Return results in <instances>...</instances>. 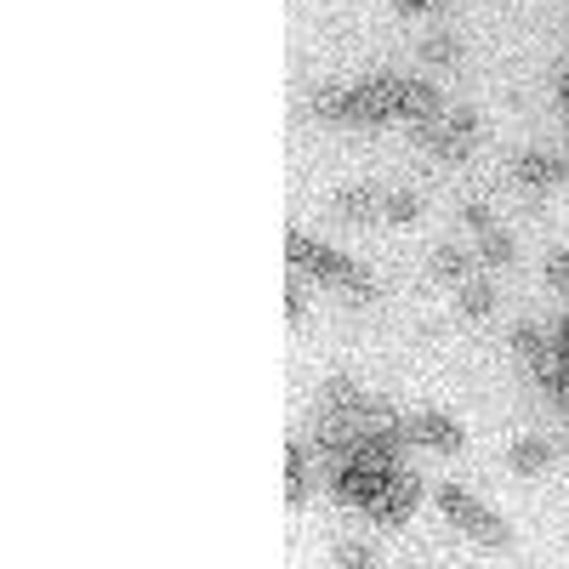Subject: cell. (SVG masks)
I'll return each instance as SVG.
<instances>
[{"label": "cell", "mask_w": 569, "mask_h": 569, "mask_svg": "<svg viewBox=\"0 0 569 569\" xmlns=\"http://www.w3.org/2000/svg\"><path fill=\"white\" fill-rule=\"evenodd\" d=\"M337 563H342V569H365V563H370V547H359V541H342V547H337Z\"/></svg>", "instance_id": "obj_20"}, {"label": "cell", "mask_w": 569, "mask_h": 569, "mask_svg": "<svg viewBox=\"0 0 569 569\" xmlns=\"http://www.w3.org/2000/svg\"><path fill=\"white\" fill-rule=\"evenodd\" d=\"M496 313V284L490 279H467L461 284V319H490Z\"/></svg>", "instance_id": "obj_12"}, {"label": "cell", "mask_w": 569, "mask_h": 569, "mask_svg": "<svg viewBox=\"0 0 569 569\" xmlns=\"http://www.w3.org/2000/svg\"><path fill=\"white\" fill-rule=\"evenodd\" d=\"M353 120H365V126L399 120V80L393 74H376V80L353 86Z\"/></svg>", "instance_id": "obj_5"}, {"label": "cell", "mask_w": 569, "mask_h": 569, "mask_svg": "<svg viewBox=\"0 0 569 569\" xmlns=\"http://www.w3.org/2000/svg\"><path fill=\"white\" fill-rule=\"evenodd\" d=\"M547 279H552V284H563V291H569V251H563V257H552Z\"/></svg>", "instance_id": "obj_22"}, {"label": "cell", "mask_w": 569, "mask_h": 569, "mask_svg": "<svg viewBox=\"0 0 569 569\" xmlns=\"http://www.w3.org/2000/svg\"><path fill=\"white\" fill-rule=\"evenodd\" d=\"M284 257H291V268H308V273H319V279H330V284H348L353 268H359V262H348V257H337V251L313 246L308 233H291V240H284Z\"/></svg>", "instance_id": "obj_4"}, {"label": "cell", "mask_w": 569, "mask_h": 569, "mask_svg": "<svg viewBox=\"0 0 569 569\" xmlns=\"http://www.w3.org/2000/svg\"><path fill=\"white\" fill-rule=\"evenodd\" d=\"M439 507H445V518H450V525H461L467 536H479L485 547H507V525H501L496 512H485V507L472 501L467 490L445 485V490H439Z\"/></svg>", "instance_id": "obj_2"}, {"label": "cell", "mask_w": 569, "mask_h": 569, "mask_svg": "<svg viewBox=\"0 0 569 569\" xmlns=\"http://www.w3.org/2000/svg\"><path fill=\"white\" fill-rule=\"evenodd\" d=\"M479 257H485L490 268H507V262H512V240H507L501 228H485V233H479Z\"/></svg>", "instance_id": "obj_18"}, {"label": "cell", "mask_w": 569, "mask_h": 569, "mask_svg": "<svg viewBox=\"0 0 569 569\" xmlns=\"http://www.w3.org/2000/svg\"><path fill=\"white\" fill-rule=\"evenodd\" d=\"M337 211L365 222V217H382V194H376L370 182H353V188H337Z\"/></svg>", "instance_id": "obj_10"}, {"label": "cell", "mask_w": 569, "mask_h": 569, "mask_svg": "<svg viewBox=\"0 0 569 569\" xmlns=\"http://www.w3.org/2000/svg\"><path fill=\"white\" fill-rule=\"evenodd\" d=\"M547 348H552V342H547V337H541V330H536V319H525V325H518V330H512V353H518V359H525V365H536V359H541Z\"/></svg>", "instance_id": "obj_16"}, {"label": "cell", "mask_w": 569, "mask_h": 569, "mask_svg": "<svg viewBox=\"0 0 569 569\" xmlns=\"http://www.w3.org/2000/svg\"><path fill=\"white\" fill-rule=\"evenodd\" d=\"M569 177V154H541V149H525L512 160V182L525 188H547V182H563Z\"/></svg>", "instance_id": "obj_7"}, {"label": "cell", "mask_w": 569, "mask_h": 569, "mask_svg": "<svg viewBox=\"0 0 569 569\" xmlns=\"http://www.w3.org/2000/svg\"><path fill=\"white\" fill-rule=\"evenodd\" d=\"M308 114H313V120H353V91H348V86H319V91H308Z\"/></svg>", "instance_id": "obj_9"}, {"label": "cell", "mask_w": 569, "mask_h": 569, "mask_svg": "<svg viewBox=\"0 0 569 569\" xmlns=\"http://www.w3.org/2000/svg\"><path fill=\"white\" fill-rule=\"evenodd\" d=\"M382 217L388 222H416L421 217V194H382Z\"/></svg>", "instance_id": "obj_19"}, {"label": "cell", "mask_w": 569, "mask_h": 569, "mask_svg": "<svg viewBox=\"0 0 569 569\" xmlns=\"http://www.w3.org/2000/svg\"><path fill=\"white\" fill-rule=\"evenodd\" d=\"M461 222H467V228H479V233H485V228H496L485 206H461Z\"/></svg>", "instance_id": "obj_21"}, {"label": "cell", "mask_w": 569, "mask_h": 569, "mask_svg": "<svg viewBox=\"0 0 569 569\" xmlns=\"http://www.w3.org/2000/svg\"><path fill=\"white\" fill-rule=\"evenodd\" d=\"M445 0H399V12H439Z\"/></svg>", "instance_id": "obj_23"}, {"label": "cell", "mask_w": 569, "mask_h": 569, "mask_svg": "<svg viewBox=\"0 0 569 569\" xmlns=\"http://www.w3.org/2000/svg\"><path fill=\"white\" fill-rule=\"evenodd\" d=\"M472 131H479V114H472V109H450V114L421 126V149L433 154V160H450L456 166V160L472 154Z\"/></svg>", "instance_id": "obj_1"}, {"label": "cell", "mask_w": 569, "mask_h": 569, "mask_svg": "<svg viewBox=\"0 0 569 569\" xmlns=\"http://www.w3.org/2000/svg\"><path fill=\"white\" fill-rule=\"evenodd\" d=\"M421 58L433 63V69H450V63L461 58V40H456V34H427V40H421Z\"/></svg>", "instance_id": "obj_17"}, {"label": "cell", "mask_w": 569, "mask_h": 569, "mask_svg": "<svg viewBox=\"0 0 569 569\" xmlns=\"http://www.w3.org/2000/svg\"><path fill=\"white\" fill-rule=\"evenodd\" d=\"M416 496H421V485H416V472L393 467L388 479L376 485V496L365 501V512L376 518V525H405V518H410V507H416Z\"/></svg>", "instance_id": "obj_3"}, {"label": "cell", "mask_w": 569, "mask_h": 569, "mask_svg": "<svg viewBox=\"0 0 569 569\" xmlns=\"http://www.w3.org/2000/svg\"><path fill=\"white\" fill-rule=\"evenodd\" d=\"M558 98H563V109H569V69H563V86H558Z\"/></svg>", "instance_id": "obj_25"}, {"label": "cell", "mask_w": 569, "mask_h": 569, "mask_svg": "<svg viewBox=\"0 0 569 569\" xmlns=\"http://www.w3.org/2000/svg\"><path fill=\"white\" fill-rule=\"evenodd\" d=\"M359 405H365V393L348 382V376L325 382V393H319V416H359Z\"/></svg>", "instance_id": "obj_11"}, {"label": "cell", "mask_w": 569, "mask_h": 569, "mask_svg": "<svg viewBox=\"0 0 569 569\" xmlns=\"http://www.w3.org/2000/svg\"><path fill=\"white\" fill-rule=\"evenodd\" d=\"M445 114V98H439V86H427V80H399V120H439Z\"/></svg>", "instance_id": "obj_8"}, {"label": "cell", "mask_w": 569, "mask_h": 569, "mask_svg": "<svg viewBox=\"0 0 569 569\" xmlns=\"http://www.w3.org/2000/svg\"><path fill=\"white\" fill-rule=\"evenodd\" d=\"M405 439H410V445H433V450H461V445H467L461 427H456L450 416H439V410H416V416L405 421Z\"/></svg>", "instance_id": "obj_6"}, {"label": "cell", "mask_w": 569, "mask_h": 569, "mask_svg": "<svg viewBox=\"0 0 569 569\" xmlns=\"http://www.w3.org/2000/svg\"><path fill=\"white\" fill-rule=\"evenodd\" d=\"M547 456H552V450H547V439H518V445L507 450V467H512V472H541V467H547Z\"/></svg>", "instance_id": "obj_15"}, {"label": "cell", "mask_w": 569, "mask_h": 569, "mask_svg": "<svg viewBox=\"0 0 569 569\" xmlns=\"http://www.w3.org/2000/svg\"><path fill=\"white\" fill-rule=\"evenodd\" d=\"M308 496V450L302 445H291V450H284V501H302Z\"/></svg>", "instance_id": "obj_14"}, {"label": "cell", "mask_w": 569, "mask_h": 569, "mask_svg": "<svg viewBox=\"0 0 569 569\" xmlns=\"http://www.w3.org/2000/svg\"><path fill=\"white\" fill-rule=\"evenodd\" d=\"M552 348H558V353L569 359V313H563V325H558V337H552Z\"/></svg>", "instance_id": "obj_24"}, {"label": "cell", "mask_w": 569, "mask_h": 569, "mask_svg": "<svg viewBox=\"0 0 569 569\" xmlns=\"http://www.w3.org/2000/svg\"><path fill=\"white\" fill-rule=\"evenodd\" d=\"M433 279L467 284V279H472V257H467L461 246H439V251H433Z\"/></svg>", "instance_id": "obj_13"}]
</instances>
